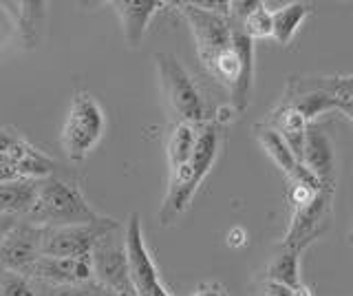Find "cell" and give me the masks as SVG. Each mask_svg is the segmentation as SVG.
<instances>
[{
	"instance_id": "obj_28",
	"label": "cell",
	"mask_w": 353,
	"mask_h": 296,
	"mask_svg": "<svg viewBox=\"0 0 353 296\" xmlns=\"http://www.w3.org/2000/svg\"><path fill=\"white\" fill-rule=\"evenodd\" d=\"M349 244L353 246V224H351V230H349Z\"/></svg>"
},
{
	"instance_id": "obj_23",
	"label": "cell",
	"mask_w": 353,
	"mask_h": 296,
	"mask_svg": "<svg viewBox=\"0 0 353 296\" xmlns=\"http://www.w3.org/2000/svg\"><path fill=\"white\" fill-rule=\"evenodd\" d=\"M16 179H25L20 175L18 166L11 159L3 157L0 155V184H5V181H16Z\"/></svg>"
},
{
	"instance_id": "obj_13",
	"label": "cell",
	"mask_w": 353,
	"mask_h": 296,
	"mask_svg": "<svg viewBox=\"0 0 353 296\" xmlns=\"http://www.w3.org/2000/svg\"><path fill=\"white\" fill-rule=\"evenodd\" d=\"M268 126H272L276 133H279L285 144L290 146V150L296 155L298 161H303V152H305V141H307V119L296 111V108L290 102H281L279 106L270 113V122Z\"/></svg>"
},
{
	"instance_id": "obj_26",
	"label": "cell",
	"mask_w": 353,
	"mask_h": 296,
	"mask_svg": "<svg viewBox=\"0 0 353 296\" xmlns=\"http://www.w3.org/2000/svg\"><path fill=\"white\" fill-rule=\"evenodd\" d=\"M228 244H230V246H234V248L243 246V244H245V233H243L241 228L230 230V235H228Z\"/></svg>"
},
{
	"instance_id": "obj_21",
	"label": "cell",
	"mask_w": 353,
	"mask_h": 296,
	"mask_svg": "<svg viewBox=\"0 0 353 296\" xmlns=\"http://www.w3.org/2000/svg\"><path fill=\"white\" fill-rule=\"evenodd\" d=\"M236 23L243 27V31H245L252 40H265V38L274 36L272 12L263 3H259V0H256V5H254L252 12L243 20H236Z\"/></svg>"
},
{
	"instance_id": "obj_6",
	"label": "cell",
	"mask_w": 353,
	"mask_h": 296,
	"mask_svg": "<svg viewBox=\"0 0 353 296\" xmlns=\"http://www.w3.org/2000/svg\"><path fill=\"white\" fill-rule=\"evenodd\" d=\"M117 228L121 224L110 217L95 224L42 228V257H91L97 241Z\"/></svg>"
},
{
	"instance_id": "obj_11",
	"label": "cell",
	"mask_w": 353,
	"mask_h": 296,
	"mask_svg": "<svg viewBox=\"0 0 353 296\" xmlns=\"http://www.w3.org/2000/svg\"><path fill=\"white\" fill-rule=\"evenodd\" d=\"M303 166L325 186H336V152L323 128L309 124L303 152Z\"/></svg>"
},
{
	"instance_id": "obj_8",
	"label": "cell",
	"mask_w": 353,
	"mask_h": 296,
	"mask_svg": "<svg viewBox=\"0 0 353 296\" xmlns=\"http://www.w3.org/2000/svg\"><path fill=\"white\" fill-rule=\"evenodd\" d=\"M179 12L190 25L194 40H196V53L203 64H208L216 53L232 47V18L230 14H216L201 9L194 0L192 3H174Z\"/></svg>"
},
{
	"instance_id": "obj_16",
	"label": "cell",
	"mask_w": 353,
	"mask_h": 296,
	"mask_svg": "<svg viewBox=\"0 0 353 296\" xmlns=\"http://www.w3.org/2000/svg\"><path fill=\"white\" fill-rule=\"evenodd\" d=\"M40 179H16L0 184V215H16L25 219L38 195Z\"/></svg>"
},
{
	"instance_id": "obj_2",
	"label": "cell",
	"mask_w": 353,
	"mask_h": 296,
	"mask_svg": "<svg viewBox=\"0 0 353 296\" xmlns=\"http://www.w3.org/2000/svg\"><path fill=\"white\" fill-rule=\"evenodd\" d=\"M104 128L106 117L99 102L88 91H77L71 100L69 113H66L60 133V144L66 157L75 164L84 161L91 155V150L99 144Z\"/></svg>"
},
{
	"instance_id": "obj_20",
	"label": "cell",
	"mask_w": 353,
	"mask_h": 296,
	"mask_svg": "<svg viewBox=\"0 0 353 296\" xmlns=\"http://www.w3.org/2000/svg\"><path fill=\"white\" fill-rule=\"evenodd\" d=\"M268 281L287 285V288H292V290H296L298 285H303V281H301V252L283 246L279 252H276V257L268 266Z\"/></svg>"
},
{
	"instance_id": "obj_10",
	"label": "cell",
	"mask_w": 353,
	"mask_h": 296,
	"mask_svg": "<svg viewBox=\"0 0 353 296\" xmlns=\"http://www.w3.org/2000/svg\"><path fill=\"white\" fill-rule=\"evenodd\" d=\"M42 257V228L22 221L0 244V270L22 274L33 261Z\"/></svg>"
},
{
	"instance_id": "obj_1",
	"label": "cell",
	"mask_w": 353,
	"mask_h": 296,
	"mask_svg": "<svg viewBox=\"0 0 353 296\" xmlns=\"http://www.w3.org/2000/svg\"><path fill=\"white\" fill-rule=\"evenodd\" d=\"M104 215L84 199L82 190L75 184L60 177L40 179L38 195L25 221L40 228H60V226H82L95 224Z\"/></svg>"
},
{
	"instance_id": "obj_22",
	"label": "cell",
	"mask_w": 353,
	"mask_h": 296,
	"mask_svg": "<svg viewBox=\"0 0 353 296\" xmlns=\"http://www.w3.org/2000/svg\"><path fill=\"white\" fill-rule=\"evenodd\" d=\"M0 296H38L25 274L0 270Z\"/></svg>"
},
{
	"instance_id": "obj_9",
	"label": "cell",
	"mask_w": 353,
	"mask_h": 296,
	"mask_svg": "<svg viewBox=\"0 0 353 296\" xmlns=\"http://www.w3.org/2000/svg\"><path fill=\"white\" fill-rule=\"evenodd\" d=\"M22 274L49 288H75L95 279L91 257H40Z\"/></svg>"
},
{
	"instance_id": "obj_4",
	"label": "cell",
	"mask_w": 353,
	"mask_h": 296,
	"mask_svg": "<svg viewBox=\"0 0 353 296\" xmlns=\"http://www.w3.org/2000/svg\"><path fill=\"white\" fill-rule=\"evenodd\" d=\"M91 261L95 283L102 285L104 290L115 296H137L130 279L124 230L117 228L99 239L91 252Z\"/></svg>"
},
{
	"instance_id": "obj_27",
	"label": "cell",
	"mask_w": 353,
	"mask_h": 296,
	"mask_svg": "<svg viewBox=\"0 0 353 296\" xmlns=\"http://www.w3.org/2000/svg\"><path fill=\"white\" fill-rule=\"evenodd\" d=\"M294 296H314V294H312V290H309L307 285L303 283V285H298V288L294 290Z\"/></svg>"
},
{
	"instance_id": "obj_24",
	"label": "cell",
	"mask_w": 353,
	"mask_h": 296,
	"mask_svg": "<svg viewBox=\"0 0 353 296\" xmlns=\"http://www.w3.org/2000/svg\"><path fill=\"white\" fill-rule=\"evenodd\" d=\"M22 221V217L16 215H0V244L14 233V228Z\"/></svg>"
},
{
	"instance_id": "obj_18",
	"label": "cell",
	"mask_w": 353,
	"mask_h": 296,
	"mask_svg": "<svg viewBox=\"0 0 353 296\" xmlns=\"http://www.w3.org/2000/svg\"><path fill=\"white\" fill-rule=\"evenodd\" d=\"M199 126L188 122H176L170 130L168 144H165V157H168V170H176L185 166L192 157V150L196 144Z\"/></svg>"
},
{
	"instance_id": "obj_5",
	"label": "cell",
	"mask_w": 353,
	"mask_h": 296,
	"mask_svg": "<svg viewBox=\"0 0 353 296\" xmlns=\"http://www.w3.org/2000/svg\"><path fill=\"white\" fill-rule=\"evenodd\" d=\"M154 64H157L159 82L165 97H168L174 113L181 117L179 122L201 126L205 122L203 102L183 64L172 53H154Z\"/></svg>"
},
{
	"instance_id": "obj_7",
	"label": "cell",
	"mask_w": 353,
	"mask_h": 296,
	"mask_svg": "<svg viewBox=\"0 0 353 296\" xmlns=\"http://www.w3.org/2000/svg\"><path fill=\"white\" fill-rule=\"evenodd\" d=\"M334 193L336 186H323V190L312 201L294 208L290 228L283 239L285 248L303 252L327 233L331 226V210H334Z\"/></svg>"
},
{
	"instance_id": "obj_14",
	"label": "cell",
	"mask_w": 353,
	"mask_h": 296,
	"mask_svg": "<svg viewBox=\"0 0 353 296\" xmlns=\"http://www.w3.org/2000/svg\"><path fill=\"white\" fill-rule=\"evenodd\" d=\"M256 137L261 141L263 150L268 152L270 159L283 170V175L287 177V181H296V179H303L309 175V170L303 166L301 161L296 159V155L290 150V146L285 144V139L276 133V130L268 124H259L256 128Z\"/></svg>"
},
{
	"instance_id": "obj_19",
	"label": "cell",
	"mask_w": 353,
	"mask_h": 296,
	"mask_svg": "<svg viewBox=\"0 0 353 296\" xmlns=\"http://www.w3.org/2000/svg\"><path fill=\"white\" fill-rule=\"evenodd\" d=\"M312 14V5L309 3H290L281 9L272 12V23H274V40L281 47H287L294 40L296 31L301 29L305 18Z\"/></svg>"
},
{
	"instance_id": "obj_17",
	"label": "cell",
	"mask_w": 353,
	"mask_h": 296,
	"mask_svg": "<svg viewBox=\"0 0 353 296\" xmlns=\"http://www.w3.org/2000/svg\"><path fill=\"white\" fill-rule=\"evenodd\" d=\"M325 91L338 102H353V75H325V78H292L285 93Z\"/></svg>"
},
{
	"instance_id": "obj_3",
	"label": "cell",
	"mask_w": 353,
	"mask_h": 296,
	"mask_svg": "<svg viewBox=\"0 0 353 296\" xmlns=\"http://www.w3.org/2000/svg\"><path fill=\"white\" fill-rule=\"evenodd\" d=\"M126 233V252H128V266H130V279L135 285L137 296H170V292L161 285L157 266L148 252L146 239H143L141 219L137 213L128 217V224L124 228ZM194 296H228V292L219 283L203 285Z\"/></svg>"
},
{
	"instance_id": "obj_15",
	"label": "cell",
	"mask_w": 353,
	"mask_h": 296,
	"mask_svg": "<svg viewBox=\"0 0 353 296\" xmlns=\"http://www.w3.org/2000/svg\"><path fill=\"white\" fill-rule=\"evenodd\" d=\"M3 7H7V12L14 16L16 29L20 34V40L25 42V47H38L44 27V16H47V5L36 3V0H20V3H3Z\"/></svg>"
},
{
	"instance_id": "obj_12",
	"label": "cell",
	"mask_w": 353,
	"mask_h": 296,
	"mask_svg": "<svg viewBox=\"0 0 353 296\" xmlns=\"http://www.w3.org/2000/svg\"><path fill=\"white\" fill-rule=\"evenodd\" d=\"M113 7L121 20L126 45L137 49L141 45L143 36H146L150 20L157 16L163 7H168V3H159V0H115Z\"/></svg>"
},
{
	"instance_id": "obj_25",
	"label": "cell",
	"mask_w": 353,
	"mask_h": 296,
	"mask_svg": "<svg viewBox=\"0 0 353 296\" xmlns=\"http://www.w3.org/2000/svg\"><path fill=\"white\" fill-rule=\"evenodd\" d=\"M265 296H294V290L287 288V285H281V283H274V281H268L265 283Z\"/></svg>"
}]
</instances>
